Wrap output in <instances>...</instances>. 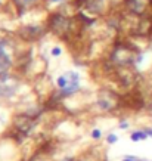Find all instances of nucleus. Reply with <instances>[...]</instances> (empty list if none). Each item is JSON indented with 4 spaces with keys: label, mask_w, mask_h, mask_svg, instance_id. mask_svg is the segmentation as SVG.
I'll use <instances>...</instances> for the list:
<instances>
[{
    "label": "nucleus",
    "mask_w": 152,
    "mask_h": 161,
    "mask_svg": "<svg viewBox=\"0 0 152 161\" xmlns=\"http://www.w3.org/2000/svg\"><path fill=\"white\" fill-rule=\"evenodd\" d=\"M0 62L7 64V65H12V61H11V58H9L7 53L5 52V46H3V43H2V41H0Z\"/></svg>",
    "instance_id": "nucleus-9"
},
{
    "label": "nucleus",
    "mask_w": 152,
    "mask_h": 161,
    "mask_svg": "<svg viewBox=\"0 0 152 161\" xmlns=\"http://www.w3.org/2000/svg\"><path fill=\"white\" fill-rule=\"evenodd\" d=\"M9 67H11V65H7V64H3V62H0V75H2V74H6L7 70H9Z\"/></svg>",
    "instance_id": "nucleus-12"
},
{
    "label": "nucleus",
    "mask_w": 152,
    "mask_h": 161,
    "mask_svg": "<svg viewBox=\"0 0 152 161\" xmlns=\"http://www.w3.org/2000/svg\"><path fill=\"white\" fill-rule=\"evenodd\" d=\"M61 53H62V50H61V47H58V46H56V47H53V49H52V55H53V56H59Z\"/></svg>",
    "instance_id": "nucleus-15"
},
{
    "label": "nucleus",
    "mask_w": 152,
    "mask_h": 161,
    "mask_svg": "<svg viewBox=\"0 0 152 161\" xmlns=\"http://www.w3.org/2000/svg\"><path fill=\"white\" fill-rule=\"evenodd\" d=\"M18 89V80L9 75V74H2L0 75V98H11Z\"/></svg>",
    "instance_id": "nucleus-3"
},
{
    "label": "nucleus",
    "mask_w": 152,
    "mask_h": 161,
    "mask_svg": "<svg viewBox=\"0 0 152 161\" xmlns=\"http://www.w3.org/2000/svg\"><path fill=\"white\" fill-rule=\"evenodd\" d=\"M100 136H102V132H100L99 129H95L92 132V138L93 139H100Z\"/></svg>",
    "instance_id": "nucleus-14"
},
{
    "label": "nucleus",
    "mask_w": 152,
    "mask_h": 161,
    "mask_svg": "<svg viewBox=\"0 0 152 161\" xmlns=\"http://www.w3.org/2000/svg\"><path fill=\"white\" fill-rule=\"evenodd\" d=\"M70 25L71 22L70 19L61 14H53L49 16V28L53 33H56L58 36H65L70 31Z\"/></svg>",
    "instance_id": "nucleus-2"
},
{
    "label": "nucleus",
    "mask_w": 152,
    "mask_h": 161,
    "mask_svg": "<svg viewBox=\"0 0 152 161\" xmlns=\"http://www.w3.org/2000/svg\"><path fill=\"white\" fill-rule=\"evenodd\" d=\"M21 34L27 40H34V39H37V37H40L43 34V30L40 27H25V28H22Z\"/></svg>",
    "instance_id": "nucleus-6"
},
{
    "label": "nucleus",
    "mask_w": 152,
    "mask_h": 161,
    "mask_svg": "<svg viewBox=\"0 0 152 161\" xmlns=\"http://www.w3.org/2000/svg\"><path fill=\"white\" fill-rule=\"evenodd\" d=\"M64 161H75L74 158H66V160H64Z\"/></svg>",
    "instance_id": "nucleus-18"
},
{
    "label": "nucleus",
    "mask_w": 152,
    "mask_h": 161,
    "mask_svg": "<svg viewBox=\"0 0 152 161\" xmlns=\"http://www.w3.org/2000/svg\"><path fill=\"white\" fill-rule=\"evenodd\" d=\"M34 124H36L34 118L30 117V115H27V114H19L13 118V127L16 129L18 133L24 134V136L31 132V129L34 127Z\"/></svg>",
    "instance_id": "nucleus-5"
},
{
    "label": "nucleus",
    "mask_w": 152,
    "mask_h": 161,
    "mask_svg": "<svg viewBox=\"0 0 152 161\" xmlns=\"http://www.w3.org/2000/svg\"><path fill=\"white\" fill-rule=\"evenodd\" d=\"M68 83H70V78H68L66 74H64V75H61L59 78H58V87L62 90V89H65L68 86Z\"/></svg>",
    "instance_id": "nucleus-10"
},
{
    "label": "nucleus",
    "mask_w": 152,
    "mask_h": 161,
    "mask_svg": "<svg viewBox=\"0 0 152 161\" xmlns=\"http://www.w3.org/2000/svg\"><path fill=\"white\" fill-rule=\"evenodd\" d=\"M98 105H99L103 111H112L120 105V98L112 92L108 90H102L98 98Z\"/></svg>",
    "instance_id": "nucleus-4"
},
{
    "label": "nucleus",
    "mask_w": 152,
    "mask_h": 161,
    "mask_svg": "<svg viewBox=\"0 0 152 161\" xmlns=\"http://www.w3.org/2000/svg\"><path fill=\"white\" fill-rule=\"evenodd\" d=\"M129 6L132 9L134 14H143L145 12V7H146V0H130V3H129Z\"/></svg>",
    "instance_id": "nucleus-7"
},
{
    "label": "nucleus",
    "mask_w": 152,
    "mask_h": 161,
    "mask_svg": "<svg viewBox=\"0 0 152 161\" xmlns=\"http://www.w3.org/2000/svg\"><path fill=\"white\" fill-rule=\"evenodd\" d=\"M13 2L19 7H30V6H33L37 0H13Z\"/></svg>",
    "instance_id": "nucleus-11"
},
{
    "label": "nucleus",
    "mask_w": 152,
    "mask_h": 161,
    "mask_svg": "<svg viewBox=\"0 0 152 161\" xmlns=\"http://www.w3.org/2000/svg\"><path fill=\"white\" fill-rule=\"evenodd\" d=\"M50 2H62V0H50Z\"/></svg>",
    "instance_id": "nucleus-19"
},
{
    "label": "nucleus",
    "mask_w": 152,
    "mask_h": 161,
    "mask_svg": "<svg viewBox=\"0 0 152 161\" xmlns=\"http://www.w3.org/2000/svg\"><path fill=\"white\" fill-rule=\"evenodd\" d=\"M123 161H140V160H137V158H134V157H132V155H127L126 158Z\"/></svg>",
    "instance_id": "nucleus-16"
},
{
    "label": "nucleus",
    "mask_w": 152,
    "mask_h": 161,
    "mask_svg": "<svg viewBox=\"0 0 152 161\" xmlns=\"http://www.w3.org/2000/svg\"><path fill=\"white\" fill-rule=\"evenodd\" d=\"M106 141H108V143H115V142L118 141V138H117V134H108V138H106Z\"/></svg>",
    "instance_id": "nucleus-13"
},
{
    "label": "nucleus",
    "mask_w": 152,
    "mask_h": 161,
    "mask_svg": "<svg viewBox=\"0 0 152 161\" xmlns=\"http://www.w3.org/2000/svg\"><path fill=\"white\" fill-rule=\"evenodd\" d=\"M146 138H148V134H146L145 130H137V132H133L130 134V139L133 142H139V141H145Z\"/></svg>",
    "instance_id": "nucleus-8"
},
{
    "label": "nucleus",
    "mask_w": 152,
    "mask_h": 161,
    "mask_svg": "<svg viewBox=\"0 0 152 161\" xmlns=\"http://www.w3.org/2000/svg\"><path fill=\"white\" fill-rule=\"evenodd\" d=\"M127 127H129V123H126V121L120 123V129H127Z\"/></svg>",
    "instance_id": "nucleus-17"
},
{
    "label": "nucleus",
    "mask_w": 152,
    "mask_h": 161,
    "mask_svg": "<svg viewBox=\"0 0 152 161\" xmlns=\"http://www.w3.org/2000/svg\"><path fill=\"white\" fill-rule=\"evenodd\" d=\"M111 61L114 64H117L120 67H126L134 62V53H133V49L127 46H118L111 55Z\"/></svg>",
    "instance_id": "nucleus-1"
}]
</instances>
